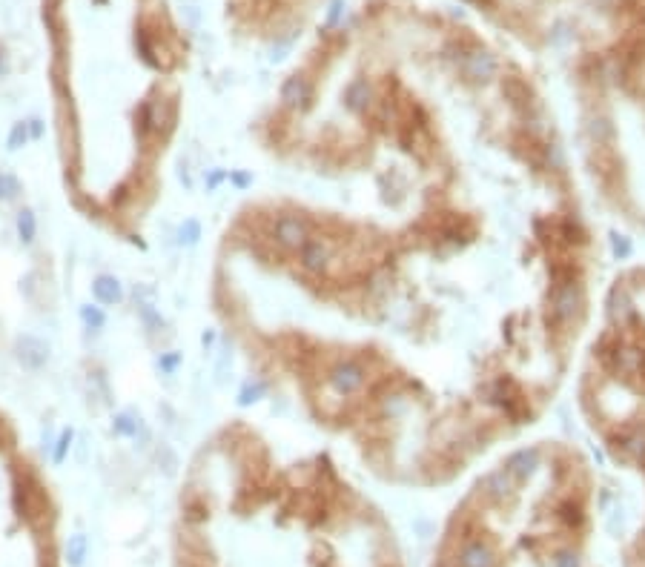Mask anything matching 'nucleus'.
<instances>
[{
  "label": "nucleus",
  "instance_id": "39448f33",
  "mask_svg": "<svg viewBox=\"0 0 645 567\" xmlns=\"http://www.w3.org/2000/svg\"><path fill=\"white\" fill-rule=\"evenodd\" d=\"M456 567H497V553L487 542L471 539L462 545V550H459Z\"/></svg>",
  "mask_w": 645,
  "mask_h": 567
},
{
  "label": "nucleus",
  "instance_id": "9b49d317",
  "mask_svg": "<svg viewBox=\"0 0 645 567\" xmlns=\"http://www.w3.org/2000/svg\"><path fill=\"white\" fill-rule=\"evenodd\" d=\"M513 484H516V479L511 476L505 467H499V470H494V472H490V476L485 479V493L494 498V501H502V498H508V496L513 493Z\"/></svg>",
  "mask_w": 645,
  "mask_h": 567
},
{
  "label": "nucleus",
  "instance_id": "7ed1b4c3",
  "mask_svg": "<svg viewBox=\"0 0 645 567\" xmlns=\"http://www.w3.org/2000/svg\"><path fill=\"white\" fill-rule=\"evenodd\" d=\"M275 241L287 249H301L307 241H310V227H307V220L298 218V215H282L275 220Z\"/></svg>",
  "mask_w": 645,
  "mask_h": 567
},
{
  "label": "nucleus",
  "instance_id": "f8f14e48",
  "mask_svg": "<svg viewBox=\"0 0 645 567\" xmlns=\"http://www.w3.org/2000/svg\"><path fill=\"white\" fill-rule=\"evenodd\" d=\"M18 356H20V361L29 364V367H41V364L46 361L49 350H46L43 341H38V338H32V335H26V338L18 341Z\"/></svg>",
  "mask_w": 645,
  "mask_h": 567
},
{
  "label": "nucleus",
  "instance_id": "1a4fd4ad",
  "mask_svg": "<svg viewBox=\"0 0 645 567\" xmlns=\"http://www.w3.org/2000/svg\"><path fill=\"white\" fill-rule=\"evenodd\" d=\"M585 132L597 149H608L613 144V138H617V130H613L611 118H605V115H591L585 123Z\"/></svg>",
  "mask_w": 645,
  "mask_h": 567
},
{
  "label": "nucleus",
  "instance_id": "a211bd4d",
  "mask_svg": "<svg viewBox=\"0 0 645 567\" xmlns=\"http://www.w3.org/2000/svg\"><path fill=\"white\" fill-rule=\"evenodd\" d=\"M35 232H38V224H35L32 209L18 212V235H20V241H23V244H32V241H35Z\"/></svg>",
  "mask_w": 645,
  "mask_h": 567
},
{
  "label": "nucleus",
  "instance_id": "6ab92c4d",
  "mask_svg": "<svg viewBox=\"0 0 645 567\" xmlns=\"http://www.w3.org/2000/svg\"><path fill=\"white\" fill-rule=\"evenodd\" d=\"M81 318H83V324L92 327V330H101V327L106 324V315H104L98 307H92V304L81 307Z\"/></svg>",
  "mask_w": 645,
  "mask_h": 567
},
{
  "label": "nucleus",
  "instance_id": "4468645a",
  "mask_svg": "<svg viewBox=\"0 0 645 567\" xmlns=\"http://www.w3.org/2000/svg\"><path fill=\"white\" fill-rule=\"evenodd\" d=\"M92 295H95L101 304H118L124 293H120L118 278H112V275H98L95 281H92Z\"/></svg>",
  "mask_w": 645,
  "mask_h": 567
},
{
  "label": "nucleus",
  "instance_id": "6e6552de",
  "mask_svg": "<svg viewBox=\"0 0 645 567\" xmlns=\"http://www.w3.org/2000/svg\"><path fill=\"white\" fill-rule=\"evenodd\" d=\"M330 264V246L324 241H307L301 246V267L307 272H324Z\"/></svg>",
  "mask_w": 645,
  "mask_h": 567
},
{
  "label": "nucleus",
  "instance_id": "bb28decb",
  "mask_svg": "<svg viewBox=\"0 0 645 567\" xmlns=\"http://www.w3.org/2000/svg\"><path fill=\"white\" fill-rule=\"evenodd\" d=\"M554 567H579V559H576V553L565 550V553H560V556L554 559Z\"/></svg>",
  "mask_w": 645,
  "mask_h": 567
},
{
  "label": "nucleus",
  "instance_id": "20e7f679",
  "mask_svg": "<svg viewBox=\"0 0 645 567\" xmlns=\"http://www.w3.org/2000/svg\"><path fill=\"white\" fill-rule=\"evenodd\" d=\"M330 387L342 396H353L364 387V370L353 361H342L330 370Z\"/></svg>",
  "mask_w": 645,
  "mask_h": 567
},
{
  "label": "nucleus",
  "instance_id": "dca6fc26",
  "mask_svg": "<svg viewBox=\"0 0 645 567\" xmlns=\"http://www.w3.org/2000/svg\"><path fill=\"white\" fill-rule=\"evenodd\" d=\"M620 447L631 456V458H645V430H631L620 438Z\"/></svg>",
  "mask_w": 645,
  "mask_h": 567
},
{
  "label": "nucleus",
  "instance_id": "f257e3e1",
  "mask_svg": "<svg viewBox=\"0 0 645 567\" xmlns=\"http://www.w3.org/2000/svg\"><path fill=\"white\" fill-rule=\"evenodd\" d=\"M582 309V287L576 281L568 284H557L554 295H550V315H554L557 324H568L574 321Z\"/></svg>",
  "mask_w": 645,
  "mask_h": 567
},
{
  "label": "nucleus",
  "instance_id": "aec40b11",
  "mask_svg": "<svg viewBox=\"0 0 645 567\" xmlns=\"http://www.w3.org/2000/svg\"><path fill=\"white\" fill-rule=\"evenodd\" d=\"M69 444H72V430H64L60 433V438H57V447H55V464H60L67 458V450H69Z\"/></svg>",
  "mask_w": 645,
  "mask_h": 567
},
{
  "label": "nucleus",
  "instance_id": "a878e982",
  "mask_svg": "<svg viewBox=\"0 0 645 567\" xmlns=\"http://www.w3.org/2000/svg\"><path fill=\"white\" fill-rule=\"evenodd\" d=\"M26 144V123H18L9 135V149H20Z\"/></svg>",
  "mask_w": 645,
  "mask_h": 567
},
{
  "label": "nucleus",
  "instance_id": "b1692460",
  "mask_svg": "<svg viewBox=\"0 0 645 567\" xmlns=\"http://www.w3.org/2000/svg\"><path fill=\"white\" fill-rule=\"evenodd\" d=\"M15 195H18V181L12 175H0V198L9 201Z\"/></svg>",
  "mask_w": 645,
  "mask_h": 567
},
{
  "label": "nucleus",
  "instance_id": "412c9836",
  "mask_svg": "<svg viewBox=\"0 0 645 567\" xmlns=\"http://www.w3.org/2000/svg\"><path fill=\"white\" fill-rule=\"evenodd\" d=\"M405 410H408V398H405V396H393V401H390V398L384 401V413H387L390 419H396V416H402V413H405Z\"/></svg>",
  "mask_w": 645,
  "mask_h": 567
},
{
  "label": "nucleus",
  "instance_id": "393cba45",
  "mask_svg": "<svg viewBox=\"0 0 645 567\" xmlns=\"http://www.w3.org/2000/svg\"><path fill=\"white\" fill-rule=\"evenodd\" d=\"M562 519L568 524H579L582 522V507H579V504H574V501H568L565 507H562Z\"/></svg>",
  "mask_w": 645,
  "mask_h": 567
},
{
  "label": "nucleus",
  "instance_id": "f3484780",
  "mask_svg": "<svg viewBox=\"0 0 645 567\" xmlns=\"http://www.w3.org/2000/svg\"><path fill=\"white\" fill-rule=\"evenodd\" d=\"M86 547H89V542H86V536H83V533H75L72 539L67 542V559H69V564H72V567H81V564H83V559H86Z\"/></svg>",
  "mask_w": 645,
  "mask_h": 567
},
{
  "label": "nucleus",
  "instance_id": "0eeeda50",
  "mask_svg": "<svg viewBox=\"0 0 645 567\" xmlns=\"http://www.w3.org/2000/svg\"><path fill=\"white\" fill-rule=\"evenodd\" d=\"M536 467H539V453H536L534 447H531V450H528V447H525V450H516V453L505 461V470L511 472L516 482H525Z\"/></svg>",
  "mask_w": 645,
  "mask_h": 567
},
{
  "label": "nucleus",
  "instance_id": "f03ea898",
  "mask_svg": "<svg viewBox=\"0 0 645 567\" xmlns=\"http://www.w3.org/2000/svg\"><path fill=\"white\" fill-rule=\"evenodd\" d=\"M497 72H499V63L487 49H473L462 57V75L471 83H487L497 78Z\"/></svg>",
  "mask_w": 645,
  "mask_h": 567
},
{
  "label": "nucleus",
  "instance_id": "cd10ccee",
  "mask_svg": "<svg viewBox=\"0 0 645 567\" xmlns=\"http://www.w3.org/2000/svg\"><path fill=\"white\" fill-rule=\"evenodd\" d=\"M264 393V387L261 384H247V387H244V393H241V404H250V401H258V396Z\"/></svg>",
  "mask_w": 645,
  "mask_h": 567
},
{
  "label": "nucleus",
  "instance_id": "5701e85b",
  "mask_svg": "<svg viewBox=\"0 0 645 567\" xmlns=\"http://www.w3.org/2000/svg\"><path fill=\"white\" fill-rule=\"evenodd\" d=\"M115 430L124 433V435H135V433H138V424L132 421L130 413H120V416H115Z\"/></svg>",
  "mask_w": 645,
  "mask_h": 567
},
{
  "label": "nucleus",
  "instance_id": "4be33fe9",
  "mask_svg": "<svg viewBox=\"0 0 645 567\" xmlns=\"http://www.w3.org/2000/svg\"><path fill=\"white\" fill-rule=\"evenodd\" d=\"M198 235H201L198 220H183V227H181V244H195Z\"/></svg>",
  "mask_w": 645,
  "mask_h": 567
},
{
  "label": "nucleus",
  "instance_id": "ddd939ff",
  "mask_svg": "<svg viewBox=\"0 0 645 567\" xmlns=\"http://www.w3.org/2000/svg\"><path fill=\"white\" fill-rule=\"evenodd\" d=\"M502 92H505V98L516 106V109H528L534 104V94L528 89V83H522L519 78H505L502 80Z\"/></svg>",
  "mask_w": 645,
  "mask_h": 567
},
{
  "label": "nucleus",
  "instance_id": "2eb2a0df",
  "mask_svg": "<svg viewBox=\"0 0 645 567\" xmlns=\"http://www.w3.org/2000/svg\"><path fill=\"white\" fill-rule=\"evenodd\" d=\"M611 318L613 321H620V324H628L631 318H634V304H631V298H628V293L625 290H613L611 293Z\"/></svg>",
  "mask_w": 645,
  "mask_h": 567
},
{
  "label": "nucleus",
  "instance_id": "9d476101",
  "mask_svg": "<svg viewBox=\"0 0 645 567\" xmlns=\"http://www.w3.org/2000/svg\"><path fill=\"white\" fill-rule=\"evenodd\" d=\"M373 104V89H370V83H367L364 78H356L350 86H347V92H345V106L350 109V112H356V115H361V112H367V106Z\"/></svg>",
  "mask_w": 645,
  "mask_h": 567
},
{
  "label": "nucleus",
  "instance_id": "423d86ee",
  "mask_svg": "<svg viewBox=\"0 0 645 567\" xmlns=\"http://www.w3.org/2000/svg\"><path fill=\"white\" fill-rule=\"evenodd\" d=\"M282 104L287 109H304L307 104H310V83H307V78L293 75V78L284 80V86H282Z\"/></svg>",
  "mask_w": 645,
  "mask_h": 567
}]
</instances>
